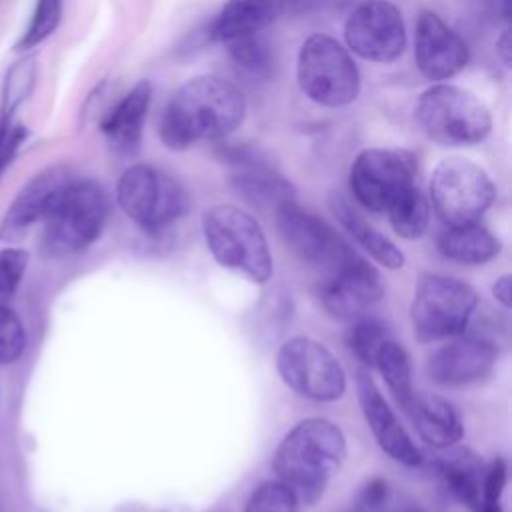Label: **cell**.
Masks as SVG:
<instances>
[{"label": "cell", "mask_w": 512, "mask_h": 512, "mask_svg": "<svg viewBox=\"0 0 512 512\" xmlns=\"http://www.w3.org/2000/svg\"><path fill=\"white\" fill-rule=\"evenodd\" d=\"M496 54L502 58V62L508 66L510 64V54H512V48H510V30H504L500 34V38L496 40Z\"/></svg>", "instance_id": "74e56055"}, {"label": "cell", "mask_w": 512, "mask_h": 512, "mask_svg": "<svg viewBox=\"0 0 512 512\" xmlns=\"http://www.w3.org/2000/svg\"><path fill=\"white\" fill-rule=\"evenodd\" d=\"M496 188L488 172L462 156L440 160L430 178V200L446 226L478 222L492 206Z\"/></svg>", "instance_id": "9c48e42d"}, {"label": "cell", "mask_w": 512, "mask_h": 512, "mask_svg": "<svg viewBox=\"0 0 512 512\" xmlns=\"http://www.w3.org/2000/svg\"><path fill=\"white\" fill-rule=\"evenodd\" d=\"M74 176L64 166H50L22 186L0 224L2 240L20 238L32 224L44 220Z\"/></svg>", "instance_id": "e0dca14e"}, {"label": "cell", "mask_w": 512, "mask_h": 512, "mask_svg": "<svg viewBox=\"0 0 512 512\" xmlns=\"http://www.w3.org/2000/svg\"><path fill=\"white\" fill-rule=\"evenodd\" d=\"M202 234L212 258L256 284L272 276L268 240L252 214L234 204H216L202 212Z\"/></svg>", "instance_id": "3957f363"}, {"label": "cell", "mask_w": 512, "mask_h": 512, "mask_svg": "<svg viewBox=\"0 0 512 512\" xmlns=\"http://www.w3.org/2000/svg\"><path fill=\"white\" fill-rule=\"evenodd\" d=\"M466 42L434 12L424 10L416 22L414 60L424 78L442 82L454 78L468 64Z\"/></svg>", "instance_id": "9a60e30c"}, {"label": "cell", "mask_w": 512, "mask_h": 512, "mask_svg": "<svg viewBox=\"0 0 512 512\" xmlns=\"http://www.w3.org/2000/svg\"><path fill=\"white\" fill-rule=\"evenodd\" d=\"M356 392L362 414L372 430L378 446L396 462L404 466H418L422 462V454L398 422L396 414L384 400L376 382L368 376V372L360 370L356 374Z\"/></svg>", "instance_id": "ac0fdd59"}, {"label": "cell", "mask_w": 512, "mask_h": 512, "mask_svg": "<svg viewBox=\"0 0 512 512\" xmlns=\"http://www.w3.org/2000/svg\"><path fill=\"white\" fill-rule=\"evenodd\" d=\"M406 512H416V510H406Z\"/></svg>", "instance_id": "f35d334b"}, {"label": "cell", "mask_w": 512, "mask_h": 512, "mask_svg": "<svg viewBox=\"0 0 512 512\" xmlns=\"http://www.w3.org/2000/svg\"><path fill=\"white\" fill-rule=\"evenodd\" d=\"M282 382L298 396L316 402L338 400L346 390V372L336 356L318 340L294 336L276 354Z\"/></svg>", "instance_id": "30bf717a"}, {"label": "cell", "mask_w": 512, "mask_h": 512, "mask_svg": "<svg viewBox=\"0 0 512 512\" xmlns=\"http://www.w3.org/2000/svg\"><path fill=\"white\" fill-rule=\"evenodd\" d=\"M116 200L124 214L148 234H162L190 208L180 182L150 164H134L122 172Z\"/></svg>", "instance_id": "52a82bcc"}, {"label": "cell", "mask_w": 512, "mask_h": 512, "mask_svg": "<svg viewBox=\"0 0 512 512\" xmlns=\"http://www.w3.org/2000/svg\"><path fill=\"white\" fill-rule=\"evenodd\" d=\"M414 118L424 134L442 146H474L492 130L488 106L474 92L444 82L420 94Z\"/></svg>", "instance_id": "277c9868"}, {"label": "cell", "mask_w": 512, "mask_h": 512, "mask_svg": "<svg viewBox=\"0 0 512 512\" xmlns=\"http://www.w3.org/2000/svg\"><path fill=\"white\" fill-rule=\"evenodd\" d=\"M492 294H494V298H496L504 308H510V304H512V276H510V274L500 276V278L492 284Z\"/></svg>", "instance_id": "8d00e7d4"}, {"label": "cell", "mask_w": 512, "mask_h": 512, "mask_svg": "<svg viewBox=\"0 0 512 512\" xmlns=\"http://www.w3.org/2000/svg\"><path fill=\"white\" fill-rule=\"evenodd\" d=\"M320 300L326 312L338 320H354L380 302L384 284L378 270L362 256L320 282Z\"/></svg>", "instance_id": "5bb4252c"}, {"label": "cell", "mask_w": 512, "mask_h": 512, "mask_svg": "<svg viewBox=\"0 0 512 512\" xmlns=\"http://www.w3.org/2000/svg\"><path fill=\"white\" fill-rule=\"evenodd\" d=\"M436 466L450 494L476 512L482 502V480L486 470L480 456L468 448L450 446L448 452L438 458Z\"/></svg>", "instance_id": "603a6c76"}, {"label": "cell", "mask_w": 512, "mask_h": 512, "mask_svg": "<svg viewBox=\"0 0 512 512\" xmlns=\"http://www.w3.org/2000/svg\"><path fill=\"white\" fill-rule=\"evenodd\" d=\"M28 252L20 248H2L0 250V300H8L20 286V280L26 272Z\"/></svg>", "instance_id": "d6a6232c"}, {"label": "cell", "mask_w": 512, "mask_h": 512, "mask_svg": "<svg viewBox=\"0 0 512 512\" xmlns=\"http://www.w3.org/2000/svg\"><path fill=\"white\" fill-rule=\"evenodd\" d=\"M478 306L476 290L464 280L426 272L414 286L410 320L420 342H436L462 334Z\"/></svg>", "instance_id": "8992f818"}, {"label": "cell", "mask_w": 512, "mask_h": 512, "mask_svg": "<svg viewBox=\"0 0 512 512\" xmlns=\"http://www.w3.org/2000/svg\"><path fill=\"white\" fill-rule=\"evenodd\" d=\"M504 486H506V462L502 458H496L484 470L482 502L476 512H504L502 510Z\"/></svg>", "instance_id": "836d02e7"}, {"label": "cell", "mask_w": 512, "mask_h": 512, "mask_svg": "<svg viewBox=\"0 0 512 512\" xmlns=\"http://www.w3.org/2000/svg\"><path fill=\"white\" fill-rule=\"evenodd\" d=\"M494 362L496 346L490 338L462 332L430 354L426 372L440 386H466L488 376Z\"/></svg>", "instance_id": "2e32d148"}, {"label": "cell", "mask_w": 512, "mask_h": 512, "mask_svg": "<svg viewBox=\"0 0 512 512\" xmlns=\"http://www.w3.org/2000/svg\"><path fill=\"white\" fill-rule=\"evenodd\" d=\"M282 0H228L212 24V36L230 42L270 26L282 12Z\"/></svg>", "instance_id": "7402d4cb"}, {"label": "cell", "mask_w": 512, "mask_h": 512, "mask_svg": "<svg viewBox=\"0 0 512 512\" xmlns=\"http://www.w3.org/2000/svg\"><path fill=\"white\" fill-rule=\"evenodd\" d=\"M346 458L342 430L326 418H304L292 426L274 452V472L298 498L314 504Z\"/></svg>", "instance_id": "7a4b0ae2"}, {"label": "cell", "mask_w": 512, "mask_h": 512, "mask_svg": "<svg viewBox=\"0 0 512 512\" xmlns=\"http://www.w3.org/2000/svg\"><path fill=\"white\" fill-rule=\"evenodd\" d=\"M332 212L338 218V222L344 226V230L356 240V244L368 252L378 264L384 268L396 270L404 266V254L402 250L382 232H378L370 222H366L346 198L332 196L330 200Z\"/></svg>", "instance_id": "d4e9b609"}, {"label": "cell", "mask_w": 512, "mask_h": 512, "mask_svg": "<svg viewBox=\"0 0 512 512\" xmlns=\"http://www.w3.org/2000/svg\"><path fill=\"white\" fill-rule=\"evenodd\" d=\"M24 138H26V128L22 124H16L12 116L0 114V176L4 168L12 162Z\"/></svg>", "instance_id": "e575fe53"}, {"label": "cell", "mask_w": 512, "mask_h": 512, "mask_svg": "<svg viewBox=\"0 0 512 512\" xmlns=\"http://www.w3.org/2000/svg\"><path fill=\"white\" fill-rule=\"evenodd\" d=\"M26 348V332L20 318L0 304V364L14 362Z\"/></svg>", "instance_id": "1f68e13d"}, {"label": "cell", "mask_w": 512, "mask_h": 512, "mask_svg": "<svg viewBox=\"0 0 512 512\" xmlns=\"http://www.w3.org/2000/svg\"><path fill=\"white\" fill-rule=\"evenodd\" d=\"M226 160L232 164L230 184L238 196L262 210H278L282 204L294 200V188L270 164H266L254 150L230 148Z\"/></svg>", "instance_id": "d6986e66"}, {"label": "cell", "mask_w": 512, "mask_h": 512, "mask_svg": "<svg viewBox=\"0 0 512 512\" xmlns=\"http://www.w3.org/2000/svg\"><path fill=\"white\" fill-rule=\"evenodd\" d=\"M150 100H152V84L148 80H140L104 116L100 130L112 148L124 154L138 150Z\"/></svg>", "instance_id": "ffe728a7"}, {"label": "cell", "mask_w": 512, "mask_h": 512, "mask_svg": "<svg viewBox=\"0 0 512 512\" xmlns=\"http://www.w3.org/2000/svg\"><path fill=\"white\" fill-rule=\"evenodd\" d=\"M106 216V192L92 180L74 178L42 220L44 252L54 258H64L86 250L102 234Z\"/></svg>", "instance_id": "5b68a950"}, {"label": "cell", "mask_w": 512, "mask_h": 512, "mask_svg": "<svg viewBox=\"0 0 512 512\" xmlns=\"http://www.w3.org/2000/svg\"><path fill=\"white\" fill-rule=\"evenodd\" d=\"M348 48L370 62L390 64L406 48L402 12L386 0H368L352 10L344 26Z\"/></svg>", "instance_id": "4fadbf2b"}, {"label": "cell", "mask_w": 512, "mask_h": 512, "mask_svg": "<svg viewBox=\"0 0 512 512\" xmlns=\"http://www.w3.org/2000/svg\"><path fill=\"white\" fill-rule=\"evenodd\" d=\"M246 116V98L234 84L200 76L184 82L168 100L158 122L166 148L186 150L204 140L232 134Z\"/></svg>", "instance_id": "6da1fadb"}, {"label": "cell", "mask_w": 512, "mask_h": 512, "mask_svg": "<svg viewBox=\"0 0 512 512\" xmlns=\"http://www.w3.org/2000/svg\"><path fill=\"white\" fill-rule=\"evenodd\" d=\"M388 500V486L380 478H372L358 498V510L360 512H380Z\"/></svg>", "instance_id": "d590c367"}, {"label": "cell", "mask_w": 512, "mask_h": 512, "mask_svg": "<svg viewBox=\"0 0 512 512\" xmlns=\"http://www.w3.org/2000/svg\"><path fill=\"white\" fill-rule=\"evenodd\" d=\"M418 436L434 448H450L464 436V424L456 408L436 394L414 392L404 408Z\"/></svg>", "instance_id": "44dd1931"}, {"label": "cell", "mask_w": 512, "mask_h": 512, "mask_svg": "<svg viewBox=\"0 0 512 512\" xmlns=\"http://www.w3.org/2000/svg\"><path fill=\"white\" fill-rule=\"evenodd\" d=\"M62 0H36L32 18L20 36L16 50H30L44 42L60 24Z\"/></svg>", "instance_id": "f546056e"}, {"label": "cell", "mask_w": 512, "mask_h": 512, "mask_svg": "<svg viewBox=\"0 0 512 512\" xmlns=\"http://www.w3.org/2000/svg\"><path fill=\"white\" fill-rule=\"evenodd\" d=\"M384 212L394 232L406 240L420 238L430 222V204L418 184L400 192Z\"/></svg>", "instance_id": "484cf974"}, {"label": "cell", "mask_w": 512, "mask_h": 512, "mask_svg": "<svg viewBox=\"0 0 512 512\" xmlns=\"http://www.w3.org/2000/svg\"><path fill=\"white\" fill-rule=\"evenodd\" d=\"M300 90L316 104L340 108L356 100L360 72L348 50L326 34H312L298 52Z\"/></svg>", "instance_id": "ba28073f"}, {"label": "cell", "mask_w": 512, "mask_h": 512, "mask_svg": "<svg viewBox=\"0 0 512 512\" xmlns=\"http://www.w3.org/2000/svg\"><path fill=\"white\" fill-rule=\"evenodd\" d=\"M350 328L346 332V344L350 348V352L366 366H374V360L380 352V348L384 346V342H388L390 330L388 326L374 316L362 314L354 320H350Z\"/></svg>", "instance_id": "83f0119b"}, {"label": "cell", "mask_w": 512, "mask_h": 512, "mask_svg": "<svg viewBox=\"0 0 512 512\" xmlns=\"http://www.w3.org/2000/svg\"><path fill=\"white\" fill-rule=\"evenodd\" d=\"M416 158L406 150H362L350 170V190L358 204L372 212H384L390 202L416 184Z\"/></svg>", "instance_id": "7c38bea8"}, {"label": "cell", "mask_w": 512, "mask_h": 512, "mask_svg": "<svg viewBox=\"0 0 512 512\" xmlns=\"http://www.w3.org/2000/svg\"><path fill=\"white\" fill-rule=\"evenodd\" d=\"M500 248V240L478 222L446 226V230L438 236V250L442 256L466 266L490 262L500 254Z\"/></svg>", "instance_id": "cb8c5ba5"}, {"label": "cell", "mask_w": 512, "mask_h": 512, "mask_svg": "<svg viewBox=\"0 0 512 512\" xmlns=\"http://www.w3.org/2000/svg\"><path fill=\"white\" fill-rule=\"evenodd\" d=\"M236 68L250 78H268L272 72V54L266 42L258 36H242L226 42Z\"/></svg>", "instance_id": "f1b7e54d"}, {"label": "cell", "mask_w": 512, "mask_h": 512, "mask_svg": "<svg viewBox=\"0 0 512 512\" xmlns=\"http://www.w3.org/2000/svg\"><path fill=\"white\" fill-rule=\"evenodd\" d=\"M374 368H378L388 390L404 410L416 392L412 384V364L408 352L396 340L390 338L380 348L374 360Z\"/></svg>", "instance_id": "4316f807"}, {"label": "cell", "mask_w": 512, "mask_h": 512, "mask_svg": "<svg viewBox=\"0 0 512 512\" xmlns=\"http://www.w3.org/2000/svg\"><path fill=\"white\" fill-rule=\"evenodd\" d=\"M296 510H298L296 494L280 480H266L252 490L244 512H296Z\"/></svg>", "instance_id": "4dcf8cb0"}, {"label": "cell", "mask_w": 512, "mask_h": 512, "mask_svg": "<svg viewBox=\"0 0 512 512\" xmlns=\"http://www.w3.org/2000/svg\"><path fill=\"white\" fill-rule=\"evenodd\" d=\"M280 236L288 248L322 278L338 272L360 256L326 220L300 208L296 200L282 204L276 212Z\"/></svg>", "instance_id": "8fae6325"}]
</instances>
